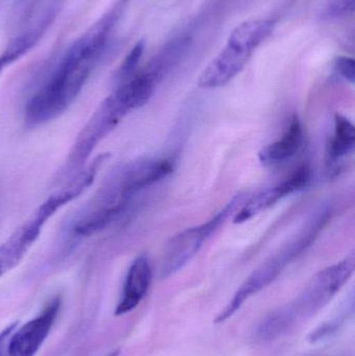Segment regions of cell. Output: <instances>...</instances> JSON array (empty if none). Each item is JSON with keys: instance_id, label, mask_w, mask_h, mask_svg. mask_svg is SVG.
<instances>
[{"instance_id": "obj_1", "label": "cell", "mask_w": 355, "mask_h": 356, "mask_svg": "<svg viewBox=\"0 0 355 356\" xmlns=\"http://www.w3.org/2000/svg\"><path fill=\"white\" fill-rule=\"evenodd\" d=\"M354 253L321 270L297 298L279 307L258 324L254 332L256 342H272L312 319L333 300L354 275Z\"/></svg>"}, {"instance_id": "obj_2", "label": "cell", "mask_w": 355, "mask_h": 356, "mask_svg": "<svg viewBox=\"0 0 355 356\" xmlns=\"http://www.w3.org/2000/svg\"><path fill=\"white\" fill-rule=\"evenodd\" d=\"M100 154L88 168L65 182L60 190L50 195L33 213L0 245V277L12 271L24 259L29 249L41 236L44 227L58 209L81 196L94 182L98 171L108 159Z\"/></svg>"}, {"instance_id": "obj_3", "label": "cell", "mask_w": 355, "mask_h": 356, "mask_svg": "<svg viewBox=\"0 0 355 356\" xmlns=\"http://www.w3.org/2000/svg\"><path fill=\"white\" fill-rule=\"evenodd\" d=\"M331 215L333 207L331 205L321 207L313 215L308 223L287 245L250 274L249 277L238 289L229 305L218 314L215 319V324L224 323L243 307L248 299L276 280L283 270L315 242L331 219Z\"/></svg>"}, {"instance_id": "obj_4", "label": "cell", "mask_w": 355, "mask_h": 356, "mask_svg": "<svg viewBox=\"0 0 355 356\" xmlns=\"http://www.w3.org/2000/svg\"><path fill=\"white\" fill-rule=\"evenodd\" d=\"M273 19H254L238 25L220 54L202 71L198 87L217 89L233 81L249 62L256 48L274 31Z\"/></svg>"}, {"instance_id": "obj_5", "label": "cell", "mask_w": 355, "mask_h": 356, "mask_svg": "<svg viewBox=\"0 0 355 356\" xmlns=\"http://www.w3.org/2000/svg\"><path fill=\"white\" fill-rule=\"evenodd\" d=\"M243 195H237L224 209H221L206 223L185 228L173 236L165 247L160 270L162 278L169 277L183 269L199 252L210 236L214 234L220 226L224 224L227 218L238 209L240 203L243 202Z\"/></svg>"}, {"instance_id": "obj_6", "label": "cell", "mask_w": 355, "mask_h": 356, "mask_svg": "<svg viewBox=\"0 0 355 356\" xmlns=\"http://www.w3.org/2000/svg\"><path fill=\"white\" fill-rule=\"evenodd\" d=\"M173 169V163L167 159H143L119 167L106 181L121 198L131 201L148 186L168 177Z\"/></svg>"}, {"instance_id": "obj_7", "label": "cell", "mask_w": 355, "mask_h": 356, "mask_svg": "<svg viewBox=\"0 0 355 356\" xmlns=\"http://www.w3.org/2000/svg\"><path fill=\"white\" fill-rule=\"evenodd\" d=\"M62 307V298L56 296L44 307L43 311L14 330L8 344V356H35L51 332Z\"/></svg>"}, {"instance_id": "obj_8", "label": "cell", "mask_w": 355, "mask_h": 356, "mask_svg": "<svg viewBox=\"0 0 355 356\" xmlns=\"http://www.w3.org/2000/svg\"><path fill=\"white\" fill-rule=\"evenodd\" d=\"M311 177L312 173L308 165L298 167L289 177H286L279 184L270 188H264L250 196L246 202H243L241 209L236 213L233 222L243 223L248 221L272 205L276 204V202L285 197L302 190L308 186Z\"/></svg>"}, {"instance_id": "obj_9", "label": "cell", "mask_w": 355, "mask_h": 356, "mask_svg": "<svg viewBox=\"0 0 355 356\" xmlns=\"http://www.w3.org/2000/svg\"><path fill=\"white\" fill-rule=\"evenodd\" d=\"M152 282V269L149 259L140 255L127 271L120 300L115 309V315L123 316L137 309L149 290Z\"/></svg>"}, {"instance_id": "obj_10", "label": "cell", "mask_w": 355, "mask_h": 356, "mask_svg": "<svg viewBox=\"0 0 355 356\" xmlns=\"http://www.w3.org/2000/svg\"><path fill=\"white\" fill-rule=\"evenodd\" d=\"M304 131L299 118L294 115L290 119L283 136L276 141L265 146L260 154L258 160L266 167H274L287 162L293 158L302 146Z\"/></svg>"}, {"instance_id": "obj_11", "label": "cell", "mask_w": 355, "mask_h": 356, "mask_svg": "<svg viewBox=\"0 0 355 356\" xmlns=\"http://www.w3.org/2000/svg\"><path fill=\"white\" fill-rule=\"evenodd\" d=\"M354 123L343 115H336L335 129L327 149V167L329 173L338 172L344 160L354 152Z\"/></svg>"}, {"instance_id": "obj_12", "label": "cell", "mask_w": 355, "mask_h": 356, "mask_svg": "<svg viewBox=\"0 0 355 356\" xmlns=\"http://www.w3.org/2000/svg\"><path fill=\"white\" fill-rule=\"evenodd\" d=\"M191 38L188 35L175 38L166 44L163 49L150 60L144 70L151 73L158 81L173 66L181 60L191 45Z\"/></svg>"}, {"instance_id": "obj_13", "label": "cell", "mask_w": 355, "mask_h": 356, "mask_svg": "<svg viewBox=\"0 0 355 356\" xmlns=\"http://www.w3.org/2000/svg\"><path fill=\"white\" fill-rule=\"evenodd\" d=\"M354 301H352L349 307L344 309L343 312H341L340 315L333 318L331 321L323 323L322 325L319 326L316 330H314V332L310 334V337H308V341H310L311 343L323 342V341L335 336V334L341 330L342 326L345 324V322L347 321L348 318L354 315Z\"/></svg>"}, {"instance_id": "obj_14", "label": "cell", "mask_w": 355, "mask_h": 356, "mask_svg": "<svg viewBox=\"0 0 355 356\" xmlns=\"http://www.w3.org/2000/svg\"><path fill=\"white\" fill-rule=\"evenodd\" d=\"M144 49H145V41L144 40L137 42V44L131 48V51L129 52L126 58H124L122 64L117 70L116 74H115V79H116L117 83H124V81H129V79L133 76L135 70H137L138 65L141 60L142 56H143Z\"/></svg>"}, {"instance_id": "obj_15", "label": "cell", "mask_w": 355, "mask_h": 356, "mask_svg": "<svg viewBox=\"0 0 355 356\" xmlns=\"http://www.w3.org/2000/svg\"><path fill=\"white\" fill-rule=\"evenodd\" d=\"M355 0H329L321 13V20L333 21L354 12Z\"/></svg>"}, {"instance_id": "obj_16", "label": "cell", "mask_w": 355, "mask_h": 356, "mask_svg": "<svg viewBox=\"0 0 355 356\" xmlns=\"http://www.w3.org/2000/svg\"><path fill=\"white\" fill-rule=\"evenodd\" d=\"M335 69L340 75L349 83L355 81V62L347 56H338L335 60Z\"/></svg>"}, {"instance_id": "obj_17", "label": "cell", "mask_w": 355, "mask_h": 356, "mask_svg": "<svg viewBox=\"0 0 355 356\" xmlns=\"http://www.w3.org/2000/svg\"><path fill=\"white\" fill-rule=\"evenodd\" d=\"M16 326L17 324H12V325H8V327L4 328V330L0 332V356H8V341H10V336H12L13 332H14Z\"/></svg>"}, {"instance_id": "obj_18", "label": "cell", "mask_w": 355, "mask_h": 356, "mask_svg": "<svg viewBox=\"0 0 355 356\" xmlns=\"http://www.w3.org/2000/svg\"><path fill=\"white\" fill-rule=\"evenodd\" d=\"M108 356H119L118 351H116V353H113L112 355H110Z\"/></svg>"}]
</instances>
